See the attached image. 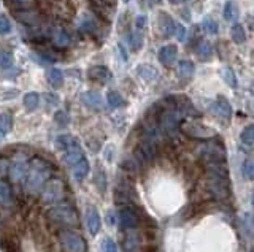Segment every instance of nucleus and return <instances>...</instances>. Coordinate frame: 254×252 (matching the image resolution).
Returning <instances> with one entry per match:
<instances>
[{
	"instance_id": "f257e3e1",
	"label": "nucleus",
	"mask_w": 254,
	"mask_h": 252,
	"mask_svg": "<svg viewBox=\"0 0 254 252\" xmlns=\"http://www.w3.org/2000/svg\"><path fill=\"white\" fill-rule=\"evenodd\" d=\"M25 189L29 192H38L43 187L45 181L50 176V167L43 160L35 159L32 160L29 170L25 171Z\"/></svg>"
},
{
	"instance_id": "f03ea898",
	"label": "nucleus",
	"mask_w": 254,
	"mask_h": 252,
	"mask_svg": "<svg viewBox=\"0 0 254 252\" xmlns=\"http://www.w3.org/2000/svg\"><path fill=\"white\" fill-rule=\"evenodd\" d=\"M51 217L54 219L56 222L65 225V227H76V225L79 224L76 211L73 209L70 205H65V203L57 205V206L52 208Z\"/></svg>"
},
{
	"instance_id": "7ed1b4c3",
	"label": "nucleus",
	"mask_w": 254,
	"mask_h": 252,
	"mask_svg": "<svg viewBox=\"0 0 254 252\" xmlns=\"http://www.w3.org/2000/svg\"><path fill=\"white\" fill-rule=\"evenodd\" d=\"M59 240L67 252H86V243L81 236L69 229L59 231Z\"/></svg>"
},
{
	"instance_id": "20e7f679",
	"label": "nucleus",
	"mask_w": 254,
	"mask_h": 252,
	"mask_svg": "<svg viewBox=\"0 0 254 252\" xmlns=\"http://www.w3.org/2000/svg\"><path fill=\"white\" fill-rule=\"evenodd\" d=\"M183 134L189 135L192 138H197V140H210L216 135V132L211 127H206V125H202L199 122H183L179 125Z\"/></svg>"
},
{
	"instance_id": "39448f33",
	"label": "nucleus",
	"mask_w": 254,
	"mask_h": 252,
	"mask_svg": "<svg viewBox=\"0 0 254 252\" xmlns=\"http://www.w3.org/2000/svg\"><path fill=\"white\" fill-rule=\"evenodd\" d=\"M208 187H210V192L218 198V200H226L230 194L227 175H210Z\"/></svg>"
},
{
	"instance_id": "423d86ee",
	"label": "nucleus",
	"mask_w": 254,
	"mask_h": 252,
	"mask_svg": "<svg viewBox=\"0 0 254 252\" xmlns=\"http://www.w3.org/2000/svg\"><path fill=\"white\" fill-rule=\"evenodd\" d=\"M202 154V159L206 163H213V162H224L226 160V154H224V149L223 146H218V144H206L200 151Z\"/></svg>"
},
{
	"instance_id": "0eeeda50",
	"label": "nucleus",
	"mask_w": 254,
	"mask_h": 252,
	"mask_svg": "<svg viewBox=\"0 0 254 252\" xmlns=\"http://www.w3.org/2000/svg\"><path fill=\"white\" fill-rule=\"evenodd\" d=\"M210 113L215 115L216 117L223 119V121H229L232 116V107L226 98L218 97V100H215L210 105Z\"/></svg>"
},
{
	"instance_id": "6e6552de",
	"label": "nucleus",
	"mask_w": 254,
	"mask_h": 252,
	"mask_svg": "<svg viewBox=\"0 0 254 252\" xmlns=\"http://www.w3.org/2000/svg\"><path fill=\"white\" fill-rule=\"evenodd\" d=\"M64 151H65L64 160H65L67 165H70V167H73V165H75L76 162H79V160H81V159L84 157L81 146H79V143H78L76 140L73 141L67 149H64Z\"/></svg>"
},
{
	"instance_id": "1a4fd4ad",
	"label": "nucleus",
	"mask_w": 254,
	"mask_h": 252,
	"mask_svg": "<svg viewBox=\"0 0 254 252\" xmlns=\"http://www.w3.org/2000/svg\"><path fill=\"white\" fill-rule=\"evenodd\" d=\"M178 56V49L175 45H165L162 49L159 51V61L165 67H170V65L175 64Z\"/></svg>"
},
{
	"instance_id": "9d476101",
	"label": "nucleus",
	"mask_w": 254,
	"mask_h": 252,
	"mask_svg": "<svg viewBox=\"0 0 254 252\" xmlns=\"http://www.w3.org/2000/svg\"><path fill=\"white\" fill-rule=\"evenodd\" d=\"M83 103L91 110L100 111L102 110V95L96 91H88L83 94Z\"/></svg>"
},
{
	"instance_id": "9b49d317",
	"label": "nucleus",
	"mask_w": 254,
	"mask_h": 252,
	"mask_svg": "<svg viewBox=\"0 0 254 252\" xmlns=\"http://www.w3.org/2000/svg\"><path fill=\"white\" fill-rule=\"evenodd\" d=\"M159 29H160V34L165 35V37H170L173 35L175 32V21L170 15L167 13H160L159 15Z\"/></svg>"
},
{
	"instance_id": "f8f14e48",
	"label": "nucleus",
	"mask_w": 254,
	"mask_h": 252,
	"mask_svg": "<svg viewBox=\"0 0 254 252\" xmlns=\"http://www.w3.org/2000/svg\"><path fill=\"white\" fill-rule=\"evenodd\" d=\"M15 13V18L19 19L21 23L24 24H29V25H38L42 23V16L38 15V13H33L32 10H27V11H13Z\"/></svg>"
},
{
	"instance_id": "ddd939ff",
	"label": "nucleus",
	"mask_w": 254,
	"mask_h": 252,
	"mask_svg": "<svg viewBox=\"0 0 254 252\" xmlns=\"http://www.w3.org/2000/svg\"><path fill=\"white\" fill-rule=\"evenodd\" d=\"M110 70L103 67V65H94V67L89 69V78L92 81L97 83H106L110 79Z\"/></svg>"
},
{
	"instance_id": "4468645a",
	"label": "nucleus",
	"mask_w": 254,
	"mask_h": 252,
	"mask_svg": "<svg viewBox=\"0 0 254 252\" xmlns=\"http://www.w3.org/2000/svg\"><path fill=\"white\" fill-rule=\"evenodd\" d=\"M137 73L140 76H142V79H145L146 83H152L154 79L159 78V71L156 67H152V65L150 64H142L137 67Z\"/></svg>"
},
{
	"instance_id": "2eb2a0df",
	"label": "nucleus",
	"mask_w": 254,
	"mask_h": 252,
	"mask_svg": "<svg viewBox=\"0 0 254 252\" xmlns=\"http://www.w3.org/2000/svg\"><path fill=\"white\" fill-rule=\"evenodd\" d=\"M5 5L13 11H27L35 8L37 0H5Z\"/></svg>"
},
{
	"instance_id": "dca6fc26",
	"label": "nucleus",
	"mask_w": 254,
	"mask_h": 252,
	"mask_svg": "<svg viewBox=\"0 0 254 252\" xmlns=\"http://www.w3.org/2000/svg\"><path fill=\"white\" fill-rule=\"evenodd\" d=\"M86 222H88L91 235H96L100 229V216L94 206L88 208V211H86Z\"/></svg>"
},
{
	"instance_id": "f3484780",
	"label": "nucleus",
	"mask_w": 254,
	"mask_h": 252,
	"mask_svg": "<svg viewBox=\"0 0 254 252\" xmlns=\"http://www.w3.org/2000/svg\"><path fill=\"white\" fill-rule=\"evenodd\" d=\"M91 3L102 18H105V19L110 18L111 11H113V5L110 0H91Z\"/></svg>"
},
{
	"instance_id": "a211bd4d",
	"label": "nucleus",
	"mask_w": 254,
	"mask_h": 252,
	"mask_svg": "<svg viewBox=\"0 0 254 252\" xmlns=\"http://www.w3.org/2000/svg\"><path fill=\"white\" fill-rule=\"evenodd\" d=\"M43 197H45V200H52V202L59 200V198L62 197V185H61V183H59V181H52L48 185V187H46Z\"/></svg>"
},
{
	"instance_id": "6ab92c4d",
	"label": "nucleus",
	"mask_w": 254,
	"mask_h": 252,
	"mask_svg": "<svg viewBox=\"0 0 254 252\" xmlns=\"http://www.w3.org/2000/svg\"><path fill=\"white\" fill-rule=\"evenodd\" d=\"M46 81H48L52 88H61L64 83L62 71L59 69H48L46 70Z\"/></svg>"
},
{
	"instance_id": "aec40b11",
	"label": "nucleus",
	"mask_w": 254,
	"mask_h": 252,
	"mask_svg": "<svg viewBox=\"0 0 254 252\" xmlns=\"http://www.w3.org/2000/svg\"><path fill=\"white\" fill-rule=\"evenodd\" d=\"M25 171H27V163L24 160H15L10 167V175L15 181L21 180V178L25 175Z\"/></svg>"
},
{
	"instance_id": "412c9836",
	"label": "nucleus",
	"mask_w": 254,
	"mask_h": 252,
	"mask_svg": "<svg viewBox=\"0 0 254 252\" xmlns=\"http://www.w3.org/2000/svg\"><path fill=\"white\" fill-rule=\"evenodd\" d=\"M88 173H89V163L83 157L81 160L73 165V176H75L78 181H81V180H84L86 176H88Z\"/></svg>"
},
{
	"instance_id": "4be33fe9",
	"label": "nucleus",
	"mask_w": 254,
	"mask_h": 252,
	"mask_svg": "<svg viewBox=\"0 0 254 252\" xmlns=\"http://www.w3.org/2000/svg\"><path fill=\"white\" fill-rule=\"evenodd\" d=\"M196 54L202 59V61H206V59H210L211 54H213V48H211V43L206 42V40H200L196 46Z\"/></svg>"
},
{
	"instance_id": "5701e85b",
	"label": "nucleus",
	"mask_w": 254,
	"mask_h": 252,
	"mask_svg": "<svg viewBox=\"0 0 254 252\" xmlns=\"http://www.w3.org/2000/svg\"><path fill=\"white\" fill-rule=\"evenodd\" d=\"M52 42H54V45L59 46V48H64V46L70 43V37H69V34H67V30L54 29L52 30Z\"/></svg>"
},
{
	"instance_id": "b1692460",
	"label": "nucleus",
	"mask_w": 254,
	"mask_h": 252,
	"mask_svg": "<svg viewBox=\"0 0 254 252\" xmlns=\"http://www.w3.org/2000/svg\"><path fill=\"white\" fill-rule=\"evenodd\" d=\"M224 19L226 21H237L238 19V6L232 2V0H227L226 5H224Z\"/></svg>"
},
{
	"instance_id": "393cba45",
	"label": "nucleus",
	"mask_w": 254,
	"mask_h": 252,
	"mask_svg": "<svg viewBox=\"0 0 254 252\" xmlns=\"http://www.w3.org/2000/svg\"><path fill=\"white\" fill-rule=\"evenodd\" d=\"M23 103H24L25 110L33 111L40 103V95L37 92H27V94H24V97H23Z\"/></svg>"
},
{
	"instance_id": "a878e982",
	"label": "nucleus",
	"mask_w": 254,
	"mask_h": 252,
	"mask_svg": "<svg viewBox=\"0 0 254 252\" xmlns=\"http://www.w3.org/2000/svg\"><path fill=\"white\" fill-rule=\"evenodd\" d=\"M221 78L224 79V83H226L227 86H229V88L237 89L238 81H237L235 73H233V70H232L230 67H224V69H221Z\"/></svg>"
},
{
	"instance_id": "bb28decb",
	"label": "nucleus",
	"mask_w": 254,
	"mask_h": 252,
	"mask_svg": "<svg viewBox=\"0 0 254 252\" xmlns=\"http://www.w3.org/2000/svg\"><path fill=\"white\" fill-rule=\"evenodd\" d=\"M194 64L189 62V61H181L178 64V76L179 78H191L194 75Z\"/></svg>"
},
{
	"instance_id": "cd10ccee",
	"label": "nucleus",
	"mask_w": 254,
	"mask_h": 252,
	"mask_svg": "<svg viewBox=\"0 0 254 252\" xmlns=\"http://www.w3.org/2000/svg\"><path fill=\"white\" fill-rule=\"evenodd\" d=\"M127 42H129L130 45V48L133 51H138V49H142V46H143V35L140 34V32H130L129 35H127Z\"/></svg>"
},
{
	"instance_id": "c85d7f7f",
	"label": "nucleus",
	"mask_w": 254,
	"mask_h": 252,
	"mask_svg": "<svg viewBox=\"0 0 254 252\" xmlns=\"http://www.w3.org/2000/svg\"><path fill=\"white\" fill-rule=\"evenodd\" d=\"M106 100H108L110 107H113V108H119L124 105V98L116 91H110L108 94H106Z\"/></svg>"
},
{
	"instance_id": "c756f323",
	"label": "nucleus",
	"mask_w": 254,
	"mask_h": 252,
	"mask_svg": "<svg viewBox=\"0 0 254 252\" xmlns=\"http://www.w3.org/2000/svg\"><path fill=\"white\" fill-rule=\"evenodd\" d=\"M230 34H232V38H233V42H235V43H245V40H246V32H245V27H243V25L235 24V25L232 27Z\"/></svg>"
},
{
	"instance_id": "7c9ffc66",
	"label": "nucleus",
	"mask_w": 254,
	"mask_h": 252,
	"mask_svg": "<svg viewBox=\"0 0 254 252\" xmlns=\"http://www.w3.org/2000/svg\"><path fill=\"white\" fill-rule=\"evenodd\" d=\"M10 129H11V117L10 115H6V113H2V115H0V138H3L8 134Z\"/></svg>"
},
{
	"instance_id": "2f4dec72",
	"label": "nucleus",
	"mask_w": 254,
	"mask_h": 252,
	"mask_svg": "<svg viewBox=\"0 0 254 252\" xmlns=\"http://www.w3.org/2000/svg\"><path fill=\"white\" fill-rule=\"evenodd\" d=\"M202 27L205 29L206 34H211V35L218 34V30H219L218 21H215L213 18H205L203 21H202Z\"/></svg>"
},
{
	"instance_id": "473e14b6",
	"label": "nucleus",
	"mask_w": 254,
	"mask_h": 252,
	"mask_svg": "<svg viewBox=\"0 0 254 252\" xmlns=\"http://www.w3.org/2000/svg\"><path fill=\"white\" fill-rule=\"evenodd\" d=\"M10 202H11V190L5 183L0 181V203L10 205Z\"/></svg>"
},
{
	"instance_id": "72a5a7b5",
	"label": "nucleus",
	"mask_w": 254,
	"mask_h": 252,
	"mask_svg": "<svg viewBox=\"0 0 254 252\" xmlns=\"http://www.w3.org/2000/svg\"><path fill=\"white\" fill-rule=\"evenodd\" d=\"M13 64V54L6 49H0V69H8Z\"/></svg>"
},
{
	"instance_id": "f704fd0d",
	"label": "nucleus",
	"mask_w": 254,
	"mask_h": 252,
	"mask_svg": "<svg viewBox=\"0 0 254 252\" xmlns=\"http://www.w3.org/2000/svg\"><path fill=\"white\" fill-rule=\"evenodd\" d=\"M79 29L84 30V32H92L96 29V21L89 15H84L81 18V23H79Z\"/></svg>"
},
{
	"instance_id": "c9c22d12",
	"label": "nucleus",
	"mask_w": 254,
	"mask_h": 252,
	"mask_svg": "<svg viewBox=\"0 0 254 252\" xmlns=\"http://www.w3.org/2000/svg\"><path fill=\"white\" fill-rule=\"evenodd\" d=\"M94 183H96V185H97V189L100 190V192H105V189H106V180H105V173L102 170H97L96 171V176H94Z\"/></svg>"
},
{
	"instance_id": "e433bc0d",
	"label": "nucleus",
	"mask_w": 254,
	"mask_h": 252,
	"mask_svg": "<svg viewBox=\"0 0 254 252\" xmlns=\"http://www.w3.org/2000/svg\"><path fill=\"white\" fill-rule=\"evenodd\" d=\"M242 143L246 146H253V125H246V127L242 130Z\"/></svg>"
},
{
	"instance_id": "4c0bfd02",
	"label": "nucleus",
	"mask_w": 254,
	"mask_h": 252,
	"mask_svg": "<svg viewBox=\"0 0 254 252\" xmlns=\"http://www.w3.org/2000/svg\"><path fill=\"white\" fill-rule=\"evenodd\" d=\"M11 30V23L6 15H0V35H6L10 34Z\"/></svg>"
},
{
	"instance_id": "58836bf2",
	"label": "nucleus",
	"mask_w": 254,
	"mask_h": 252,
	"mask_svg": "<svg viewBox=\"0 0 254 252\" xmlns=\"http://www.w3.org/2000/svg\"><path fill=\"white\" fill-rule=\"evenodd\" d=\"M75 141V138L70 137V135H61L57 138V146H59V149H67L69 146Z\"/></svg>"
},
{
	"instance_id": "ea45409f",
	"label": "nucleus",
	"mask_w": 254,
	"mask_h": 252,
	"mask_svg": "<svg viewBox=\"0 0 254 252\" xmlns=\"http://www.w3.org/2000/svg\"><path fill=\"white\" fill-rule=\"evenodd\" d=\"M100 252H116V244L115 241L111 240H103L102 243H100Z\"/></svg>"
},
{
	"instance_id": "a19ab883",
	"label": "nucleus",
	"mask_w": 254,
	"mask_h": 252,
	"mask_svg": "<svg viewBox=\"0 0 254 252\" xmlns=\"http://www.w3.org/2000/svg\"><path fill=\"white\" fill-rule=\"evenodd\" d=\"M242 171H243V176L246 178V180H253V160L251 159H248V160L243 162Z\"/></svg>"
},
{
	"instance_id": "79ce46f5",
	"label": "nucleus",
	"mask_w": 254,
	"mask_h": 252,
	"mask_svg": "<svg viewBox=\"0 0 254 252\" xmlns=\"http://www.w3.org/2000/svg\"><path fill=\"white\" fill-rule=\"evenodd\" d=\"M54 119H56V122H57V124H61V125H67V124L70 122V116H69V113H65V111H56Z\"/></svg>"
},
{
	"instance_id": "37998d69",
	"label": "nucleus",
	"mask_w": 254,
	"mask_h": 252,
	"mask_svg": "<svg viewBox=\"0 0 254 252\" xmlns=\"http://www.w3.org/2000/svg\"><path fill=\"white\" fill-rule=\"evenodd\" d=\"M173 34H175V37L179 40V42H184L186 40V27L183 24H175V32H173Z\"/></svg>"
},
{
	"instance_id": "c03bdc74",
	"label": "nucleus",
	"mask_w": 254,
	"mask_h": 252,
	"mask_svg": "<svg viewBox=\"0 0 254 252\" xmlns=\"http://www.w3.org/2000/svg\"><path fill=\"white\" fill-rule=\"evenodd\" d=\"M140 252H157V246L152 241L145 243L142 244V248H140Z\"/></svg>"
},
{
	"instance_id": "a18cd8bd",
	"label": "nucleus",
	"mask_w": 254,
	"mask_h": 252,
	"mask_svg": "<svg viewBox=\"0 0 254 252\" xmlns=\"http://www.w3.org/2000/svg\"><path fill=\"white\" fill-rule=\"evenodd\" d=\"M135 25H137L138 30L143 29L145 25H146V16H145V15H138V16L135 18Z\"/></svg>"
},
{
	"instance_id": "49530a36",
	"label": "nucleus",
	"mask_w": 254,
	"mask_h": 252,
	"mask_svg": "<svg viewBox=\"0 0 254 252\" xmlns=\"http://www.w3.org/2000/svg\"><path fill=\"white\" fill-rule=\"evenodd\" d=\"M45 98H46V102H48V108H51V105H56L59 103V98H57V95H51V94H46L45 95Z\"/></svg>"
},
{
	"instance_id": "de8ad7c7",
	"label": "nucleus",
	"mask_w": 254,
	"mask_h": 252,
	"mask_svg": "<svg viewBox=\"0 0 254 252\" xmlns=\"http://www.w3.org/2000/svg\"><path fill=\"white\" fill-rule=\"evenodd\" d=\"M118 49H119V52H121L123 61H129V54H127V51H126V48H124V45H123V43H119Z\"/></svg>"
},
{
	"instance_id": "09e8293b",
	"label": "nucleus",
	"mask_w": 254,
	"mask_h": 252,
	"mask_svg": "<svg viewBox=\"0 0 254 252\" xmlns=\"http://www.w3.org/2000/svg\"><path fill=\"white\" fill-rule=\"evenodd\" d=\"M169 2H170V3H173V5H177V3L181 2V0H169Z\"/></svg>"
},
{
	"instance_id": "8fccbe9b",
	"label": "nucleus",
	"mask_w": 254,
	"mask_h": 252,
	"mask_svg": "<svg viewBox=\"0 0 254 252\" xmlns=\"http://www.w3.org/2000/svg\"><path fill=\"white\" fill-rule=\"evenodd\" d=\"M123 2H126V3H127V2H129V0H123Z\"/></svg>"
}]
</instances>
